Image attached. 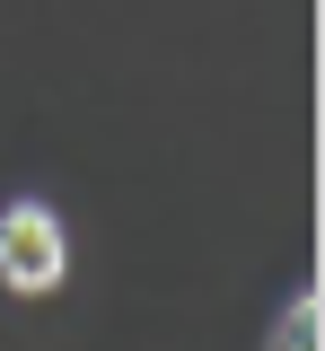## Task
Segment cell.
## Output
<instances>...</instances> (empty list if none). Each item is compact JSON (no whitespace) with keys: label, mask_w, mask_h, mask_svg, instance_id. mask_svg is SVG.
<instances>
[{"label":"cell","mask_w":325,"mask_h":351,"mask_svg":"<svg viewBox=\"0 0 325 351\" xmlns=\"http://www.w3.org/2000/svg\"><path fill=\"white\" fill-rule=\"evenodd\" d=\"M71 272V228L45 193H18L0 202V290L9 299H53Z\"/></svg>","instance_id":"1"},{"label":"cell","mask_w":325,"mask_h":351,"mask_svg":"<svg viewBox=\"0 0 325 351\" xmlns=\"http://www.w3.org/2000/svg\"><path fill=\"white\" fill-rule=\"evenodd\" d=\"M264 351H325V334H317V290H299V299H290V307L273 316Z\"/></svg>","instance_id":"2"}]
</instances>
